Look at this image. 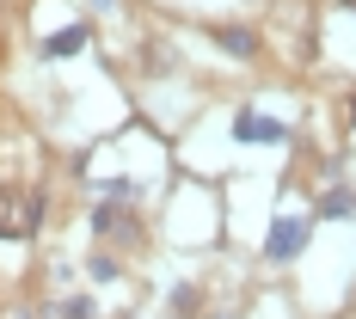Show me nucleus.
Segmentation results:
<instances>
[{
  "label": "nucleus",
  "instance_id": "obj_1",
  "mask_svg": "<svg viewBox=\"0 0 356 319\" xmlns=\"http://www.w3.org/2000/svg\"><path fill=\"white\" fill-rule=\"evenodd\" d=\"M43 227V197L25 184H0V240H31Z\"/></svg>",
  "mask_w": 356,
  "mask_h": 319
},
{
  "label": "nucleus",
  "instance_id": "obj_2",
  "mask_svg": "<svg viewBox=\"0 0 356 319\" xmlns=\"http://www.w3.org/2000/svg\"><path fill=\"white\" fill-rule=\"evenodd\" d=\"M314 240V215H283L277 227H270V240H264V258L270 264H295L301 252Z\"/></svg>",
  "mask_w": 356,
  "mask_h": 319
},
{
  "label": "nucleus",
  "instance_id": "obj_3",
  "mask_svg": "<svg viewBox=\"0 0 356 319\" xmlns=\"http://www.w3.org/2000/svg\"><path fill=\"white\" fill-rule=\"evenodd\" d=\"M234 142H246V147H283L289 142V123H277V117H264V111H240L234 117Z\"/></svg>",
  "mask_w": 356,
  "mask_h": 319
},
{
  "label": "nucleus",
  "instance_id": "obj_4",
  "mask_svg": "<svg viewBox=\"0 0 356 319\" xmlns=\"http://www.w3.org/2000/svg\"><path fill=\"white\" fill-rule=\"evenodd\" d=\"M92 234H105V240H117V246H136V240H142V227H136L129 203H117V197L92 209Z\"/></svg>",
  "mask_w": 356,
  "mask_h": 319
},
{
  "label": "nucleus",
  "instance_id": "obj_5",
  "mask_svg": "<svg viewBox=\"0 0 356 319\" xmlns=\"http://www.w3.org/2000/svg\"><path fill=\"white\" fill-rule=\"evenodd\" d=\"M215 49H221V56H234V62H252V56H258V31H246V25H215Z\"/></svg>",
  "mask_w": 356,
  "mask_h": 319
},
{
  "label": "nucleus",
  "instance_id": "obj_6",
  "mask_svg": "<svg viewBox=\"0 0 356 319\" xmlns=\"http://www.w3.org/2000/svg\"><path fill=\"white\" fill-rule=\"evenodd\" d=\"M86 25H62V31H49L43 37V56H49V62H68V56H80V49H86Z\"/></svg>",
  "mask_w": 356,
  "mask_h": 319
},
{
  "label": "nucleus",
  "instance_id": "obj_7",
  "mask_svg": "<svg viewBox=\"0 0 356 319\" xmlns=\"http://www.w3.org/2000/svg\"><path fill=\"white\" fill-rule=\"evenodd\" d=\"M320 215H332V221H350V215H356V197L338 184V190H325V197H320Z\"/></svg>",
  "mask_w": 356,
  "mask_h": 319
},
{
  "label": "nucleus",
  "instance_id": "obj_8",
  "mask_svg": "<svg viewBox=\"0 0 356 319\" xmlns=\"http://www.w3.org/2000/svg\"><path fill=\"white\" fill-rule=\"evenodd\" d=\"M197 307H203V295H197V283H178V288H172V313H178V319H191Z\"/></svg>",
  "mask_w": 356,
  "mask_h": 319
},
{
  "label": "nucleus",
  "instance_id": "obj_9",
  "mask_svg": "<svg viewBox=\"0 0 356 319\" xmlns=\"http://www.w3.org/2000/svg\"><path fill=\"white\" fill-rule=\"evenodd\" d=\"M86 270H92V283H123V264H117L111 252H99V258H92Z\"/></svg>",
  "mask_w": 356,
  "mask_h": 319
},
{
  "label": "nucleus",
  "instance_id": "obj_10",
  "mask_svg": "<svg viewBox=\"0 0 356 319\" xmlns=\"http://www.w3.org/2000/svg\"><path fill=\"white\" fill-rule=\"evenodd\" d=\"M56 319H92V301H86V295H68V301L56 307Z\"/></svg>",
  "mask_w": 356,
  "mask_h": 319
},
{
  "label": "nucleus",
  "instance_id": "obj_11",
  "mask_svg": "<svg viewBox=\"0 0 356 319\" xmlns=\"http://www.w3.org/2000/svg\"><path fill=\"white\" fill-rule=\"evenodd\" d=\"M13 319H37V307H19V313H13Z\"/></svg>",
  "mask_w": 356,
  "mask_h": 319
},
{
  "label": "nucleus",
  "instance_id": "obj_12",
  "mask_svg": "<svg viewBox=\"0 0 356 319\" xmlns=\"http://www.w3.org/2000/svg\"><path fill=\"white\" fill-rule=\"evenodd\" d=\"M344 13H356V0H344Z\"/></svg>",
  "mask_w": 356,
  "mask_h": 319
},
{
  "label": "nucleus",
  "instance_id": "obj_13",
  "mask_svg": "<svg viewBox=\"0 0 356 319\" xmlns=\"http://www.w3.org/2000/svg\"><path fill=\"white\" fill-rule=\"evenodd\" d=\"M350 123H356V99H350Z\"/></svg>",
  "mask_w": 356,
  "mask_h": 319
}]
</instances>
